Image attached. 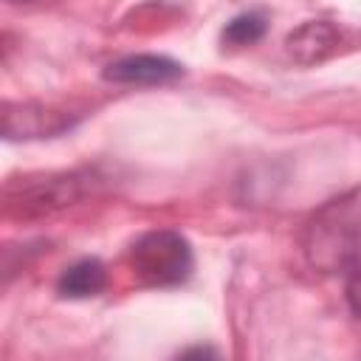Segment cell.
Here are the masks:
<instances>
[{
	"instance_id": "8992f818",
	"label": "cell",
	"mask_w": 361,
	"mask_h": 361,
	"mask_svg": "<svg viewBox=\"0 0 361 361\" xmlns=\"http://www.w3.org/2000/svg\"><path fill=\"white\" fill-rule=\"evenodd\" d=\"M341 45V28L330 20H307L293 34H288L285 48L288 56L299 65H313L327 56H333Z\"/></svg>"
},
{
	"instance_id": "6da1fadb",
	"label": "cell",
	"mask_w": 361,
	"mask_h": 361,
	"mask_svg": "<svg viewBox=\"0 0 361 361\" xmlns=\"http://www.w3.org/2000/svg\"><path fill=\"white\" fill-rule=\"evenodd\" d=\"M305 254L322 271H344L361 259V200L327 203L305 231Z\"/></svg>"
},
{
	"instance_id": "ba28073f",
	"label": "cell",
	"mask_w": 361,
	"mask_h": 361,
	"mask_svg": "<svg viewBox=\"0 0 361 361\" xmlns=\"http://www.w3.org/2000/svg\"><path fill=\"white\" fill-rule=\"evenodd\" d=\"M262 34H265V14L245 11V14H237V17H231L226 23V28H223V45H228V48L254 45Z\"/></svg>"
},
{
	"instance_id": "52a82bcc",
	"label": "cell",
	"mask_w": 361,
	"mask_h": 361,
	"mask_svg": "<svg viewBox=\"0 0 361 361\" xmlns=\"http://www.w3.org/2000/svg\"><path fill=\"white\" fill-rule=\"evenodd\" d=\"M104 288H107V268L96 257L76 259L56 279V290L65 299H90L99 296Z\"/></svg>"
},
{
	"instance_id": "7a4b0ae2",
	"label": "cell",
	"mask_w": 361,
	"mask_h": 361,
	"mask_svg": "<svg viewBox=\"0 0 361 361\" xmlns=\"http://www.w3.org/2000/svg\"><path fill=\"white\" fill-rule=\"evenodd\" d=\"M130 268L149 288H175L192 276L195 254L180 231L152 228L130 245Z\"/></svg>"
},
{
	"instance_id": "277c9868",
	"label": "cell",
	"mask_w": 361,
	"mask_h": 361,
	"mask_svg": "<svg viewBox=\"0 0 361 361\" xmlns=\"http://www.w3.org/2000/svg\"><path fill=\"white\" fill-rule=\"evenodd\" d=\"M102 76L113 85H135V87H155L172 85L183 76V65L164 54H130L110 62Z\"/></svg>"
},
{
	"instance_id": "5b68a950",
	"label": "cell",
	"mask_w": 361,
	"mask_h": 361,
	"mask_svg": "<svg viewBox=\"0 0 361 361\" xmlns=\"http://www.w3.org/2000/svg\"><path fill=\"white\" fill-rule=\"evenodd\" d=\"M71 113H62L48 104H6L3 133L6 138H51L71 130Z\"/></svg>"
},
{
	"instance_id": "3957f363",
	"label": "cell",
	"mask_w": 361,
	"mask_h": 361,
	"mask_svg": "<svg viewBox=\"0 0 361 361\" xmlns=\"http://www.w3.org/2000/svg\"><path fill=\"white\" fill-rule=\"evenodd\" d=\"M87 186V175L71 172V175H48L37 180H25L20 192H8V203L23 214V217H48L56 214L68 206H73Z\"/></svg>"
}]
</instances>
